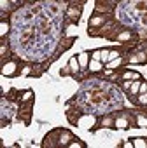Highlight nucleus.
<instances>
[{"label": "nucleus", "mask_w": 147, "mask_h": 148, "mask_svg": "<svg viewBox=\"0 0 147 148\" xmlns=\"http://www.w3.org/2000/svg\"><path fill=\"white\" fill-rule=\"evenodd\" d=\"M76 138L70 131H67V129H61V127H58V129H54V131H51V132H47L46 134V138H44V141H42V146L44 148H56V146H68V143Z\"/></svg>", "instance_id": "obj_1"}, {"label": "nucleus", "mask_w": 147, "mask_h": 148, "mask_svg": "<svg viewBox=\"0 0 147 148\" xmlns=\"http://www.w3.org/2000/svg\"><path fill=\"white\" fill-rule=\"evenodd\" d=\"M21 66H23V63L18 58H11L6 63H2V75L4 77H18V75H21Z\"/></svg>", "instance_id": "obj_2"}, {"label": "nucleus", "mask_w": 147, "mask_h": 148, "mask_svg": "<svg viewBox=\"0 0 147 148\" xmlns=\"http://www.w3.org/2000/svg\"><path fill=\"white\" fill-rule=\"evenodd\" d=\"M109 19H112V16L110 14H95L93 12V16L89 18V21H88V35L91 37L96 30H100Z\"/></svg>", "instance_id": "obj_3"}, {"label": "nucleus", "mask_w": 147, "mask_h": 148, "mask_svg": "<svg viewBox=\"0 0 147 148\" xmlns=\"http://www.w3.org/2000/svg\"><path fill=\"white\" fill-rule=\"evenodd\" d=\"M119 0H96V5H95V14H109L116 5H117Z\"/></svg>", "instance_id": "obj_4"}, {"label": "nucleus", "mask_w": 147, "mask_h": 148, "mask_svg": "<svg viewBox=\"0 0 147 148\" xmlns=\"http://www.w3.org/2000/svg\"><path fill=\"white\" fill-rule=\"evenodd\" d=\"M137 38H138V33H137V32H133V30H130V28H124L123 32L117 33V37H116L114 42L128 44V42H133V40H137Z\"/></svg>", "instance_id": "obj_5"}, {"label": "nucleus", "mask_w": 147, "mask_h": 148, "mask_svg": "<svg viewBox=\"0 0 147 148\" xmlns=\"http://www.w3.org/2000/svg\"><path fill=\"white\" fill-rule=\"evenodd\" d=\"M81 14H83V5H74V4L68 5V9H67V19H68V23H74V25L79 23Z\"/></svg>", "instance_id": "obj_6"}, {"label": "nucleus", "mask_w": 147, "mask_h": 148, "mask_svg": "<svg viewBox=\"0 0 147 148\" xmlns=\"http://www.w3.org/2000/svg\"><path fill=\"white\" fill-rule=\"evenodd\" d=\"M126 63L130 64H147V49H140L133 52L130 58H126Z\"/></svg>", "instance_id": "obj_7"}, {"label": "nucleus", "mask_w": 147, "mask_h": 148, "mask_svg": "<svg viewBox=\"0 0 147 148\" xmlns=\"http://www.w3.org/2000/svg\"><path fill=\"white\" fill-rule=\"evenodd\" d=\"M76 40H77L76 37H68V38H63V40L60 42V47L56 49V52H54V56H53V58L49 59V63H53L54 59H58V56H60V54H61L63 51H68V49H70V47L74 45V42H76Z\"/></svg>", "instance_id": "obj_8"}, {"label": "nucleus", "mask_w": 147, "mask_h": 148, "mask_svg": "<svg viewBox=\"0 0 147 148\" xmlns=\"http://www.w3.org/2000/svg\"><path fill=\"white\" fill-rule=\"evenodd\" d=\"M105 127L116 129V125H114V113H112V115H103V117H100V120L96 122L95 127H91V131H98V129H105Z\"/></svg>", "instance_id": "obj_9"}, {"label": "nucleus", "mask_w": 147, "mask_h": 148, "mask_svg": "<svg viewBox=\"0 0 147 148\" xmlns=\"http://www.w3.org/2000/svg\"><path fill=\"white\" fill-rule=\"evenodd\" d=\"M68 68H70V75L76 79V80H81L83 77H81V64H79V59H77V56H72L70 58V61H68Z\"/></svg>", "instance_id": "obj_10"}, {"label": "nucleus", "mask_w": 147, "mask_h": 148, "mask_svg": "<svg viewBox=\"0 0 147 148\" xmlns=\"http://www.w3.org/2000/svg\"><path fill=\"white\" fill-rule=\"evenodd\" d=\"M119 80H142V73L135 71V70L123 68V70H119Z\"/></svg>", "instance_id": "obj_11"}, {"label": "nucleus", "mask_w": 147, "mask_h": 148, "mask_svg": "<svg viewBox=\"0 0 147 148\" xmlns=\"http://www.w3.org/2000/svg\"><path fill=\"white\" fill-rule=\"evenodd\" d=\"M89 56H91V52H88V51L77 54V59H79V64H81V70L83 71H88V66H89V61H91Z\"/></svg>", "instance_id": "obj_12"}, {"label": "nucleus", "mask_w": 147, "mask_h": 148, "mask_svg": "<svg viewBox=\"0 0 147 148\" xmlns=\"http://www.w3.org/2000/svg\"><path fill=\"white\" fill-rule=\"evenodd\" d=\"M9 56H11V47H9V44L6 40H2L0 42V61L6 63L7 59H11Z\"/></svg>", "instance_id": "obj_13"}, {"label": "nucleus", "mask_w": 147, "mask_h": 148, "mask_svg": "<svg viewBox=\"0 0 147 148\" xmlns=\"http://www.w3.org/2000/svg\"><path fill=\"white\" fill-rule=\"evenodd\" d=\"M103 63L102 61H96V59H91L89 61V66H88V71H89V75H93V73H100L103 71Z\"/></svg>", "instance_id": "obj_14"}, {"label": "nucleus", "mask_w": 147, "mask_h": 148, "mask_svg": "<svg viewBox=\"0 0 147 148\" xmlns=\"http://www.w3.org/2000/svg\"><path fill=\"white\" fill-rule=\"evenodd\" d=\"M135 127H147V113L135 112Z\"/></svg>", "instance_id": "obj_15"}, {"label": "nucleus", "mask_w": 147, "mask_h": 148, "mask_svg": "<svg viewBox=\"0 0 147 148\" xmlns=\"http://www.w3.org/2000/svg\"><path fill=\"white\" fill-rule=\"evenodd\" d=\"M133 105H137V106H140V108H147V92H140V94H137L133 99H130Z\"/></svg>", "instance_id": "obj_16"}, {"label": "nucleus", "mask_w": 147, "mask_h": 148, "mask_svg": "<svg viewBox=\"0 0 147 148\" xmlns=\"http://www.w3.org/2000/svg\"><path fill=\"white\" fill-rule=\"evenodd\" d=\"M9 30H11V21L4 18V19H2V23H0V37H2V40H6V38H7Z\"/></svg>", "instance_id": "obj_17"}, {"label": "nucleus", "mask_w": 147, "mask_h": 148, "mask_svg": "<svg viewBox=\"0 0 147 148\" xmlns=\"http://www.w3.org/2000/svg\"><path fill=\"white\" fill-rule=\"evenodd\" d=\"M140 82H142V80H133V82H131V86H130V89H128V92H126V94L130 96V99H133V98L138 94V91H140Z\"/></svg>", "instance_id": "obj_18"}, {"label": "nucleus", "mask_w": 147, "mask_h": 148, "mask_svg": "<svg viewBox=\"0 0 147 148\" xmlns=\"http://www.w3.org/2000/svg\"><path fill=\"white\" fill-rule=\"evenodd\" d=\"M126 63V58H123V56H119V58H116L114 61H109L105 66H107V70H116L117 66H123Z\"/></svg>", "instance_id": "obj_19"}, {"label": "nucleus", "mask_w": 147, "mask_h": 148, "mask_svg": "<svg viewBox=\"0 0 147 148\" xmlns=\"http://www.w3.org/2000/svg\"><path fill=\"white\" fill-rule=\"evenodd\" d=\"M0 9H2V14H6V12H12L16 7L11 0H0Z\"/></svg>", "instance_id": "obj_20"}, {"label": "nucleus", "mask_w": 147, "mask_h": 148, "mask_svg": "<svg viewBox=\"0 0 147 148\" xmlns=\"http://www.w3.org/2000/svg\"><path fill=\"white\" fill-rule=\"evenodd\" d=\"M131 143H133V148H147V138L144 136L131 138Z\"/></svg>", "instance_id": "obj_21"}, {"label": "nucleus", "mask_w": 147, "mask_h": 148, "mask_svg": "<svg viewBox=\"0 0 147 148\" xmlns=\"http://www.w3.org/2000/svg\"><path fill=\"white\" fill-rule=\"evenodd\" d=\"M68 148H86V143L79 138H74L70 143H68Z\"/></svg>", "instance_id": "obj_22"}, {"label": "nucleus", "mask_w": 147, "mask_h": 148, "mask_svg": "<svg viewBox=\"0 0 147 148\" xmlns=\"http://www.w3.org/2000/svg\"><path fill=\"white\" fill-rule=\"evenodd\" d=\"M119 56H123L119 49H110V52H109V61H114V59L119 58Z\"/></svg>", "instance_id": "obj_23"}, {"label": "nucleus", "mask_w": 147, "mask_h": 148, "mask_svg": "<svg viewBox=\"0 0 147 148\" xmlns=\"http://www.w3.org/2000/svg\"><path fill=\"white\" fill-rule=\"evenodd\" d=\"M100 58H102V49H96V51H93V52H91V59L100 61Z\"/></svg>", "instance_id": "obj_24"}, {"label": "nucleus", "mask_w": 147, "mask_h": 148, "mask_svg": "<svg viewBox=\"0 0 147 148\" xmlns=\"http://www.w3.org/2000/svg\"><path fill=\"white\" fill-rule=\"evenodd\" d=\"M119 146H123V148H133V143H131V139H128V141L119 143Z\"/></svg>", "instance_id": "obj_25"}, {"label": "nucleus", "mask_w": 147, "mask_h": 148, "mask_svg": "<svg viewBox=\"0 0 147 148\" xmlns=\"http://www.w3.org/2000/svg\"><path fill=\"white\" fill-rule=\"evenodd\" d=\"M60 75H61V77H65V75H70V68H68V66H67V68H61Z\"/></svg>", "instance_id": "obj_26"}, {"label": "nucleus", "mask_w": 147, "mask_h": 148, "mask_svg": "<svg viewBox=\"0 0 147 148\" xmlns=\"http://www.w3.org/2000/svg\"><path fill=\"white\" fill-rule=\"evenodd\" d=\"M140 92H147V82H140V91H138V94Z\"/></svg>", "instance_id": "obj_27"}, {"label": "nucleus", "mask_w": 147, "mask_h": 148, "mask_svg": "<svg viewBox=\"0 0 147 148\" xmlns=\"http://www.w3.org/2000/svg\"><path fill=\"white\" fill-rule=\"evenodd\" d=\"M144 7H145V9H147V0H145V2H144Z\"/></svg>", "instance_id": "obj_28"}]
</instances>
